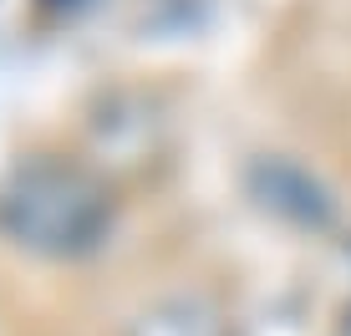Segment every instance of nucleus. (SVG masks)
Masks as SVG:
<instances>
[{
  "label": "nucleus",
  "instance_id": "1",
  "mask_svg": "<svg viewBox=\"0 0 351 336\" xmlns=\"http://www.w3.org/2000/svg\"><path fill=\"white\" fill-rule=\"evenodd\" d=\"M112 204L102 184L71 163H21L0 184V235L31 255H87L107 235Z\"/></svg>",
  "mask_w": 351,
  "mask_h": 336
},
{
  "label": "nucleus",
  "instance_id": "2",
  "mask_svg": "<svg viewBox=\"0 0 351 336\" xmlns=\"http://www.w3.org/2000/svg\"><path fill=\"white\" fill-rule=\"evenodd\" d=\"M250 184H255V199L265 204V209L285 214L290 224H326V219H331V199H326V189L306 173V168H295L285 158L255 163Z\"/></svg>",
  "mask_w": 351,
  "mask_h": 336
},
{
  "label": "nucleus",
  "instance_id": "3",
  "mask_svg": "<svg viewBox=\"0 0 351 336\" xmlns=\"http://www.w3.org/2000/svg\"><path fill=\"white\" fill-rule=\"evenodd\" d=\"M128 336H229L224 311L209 296H163L128 321Z\"/></svg>",
  "mask_w": 351,
  "mask_h": 336
}]
</instances>
